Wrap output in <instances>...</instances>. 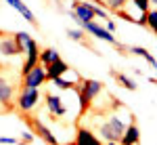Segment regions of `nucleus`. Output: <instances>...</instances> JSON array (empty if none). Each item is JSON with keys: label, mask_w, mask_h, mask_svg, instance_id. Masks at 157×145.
I'll list each match as a JSON object with an SVG mask.
<instances>
[{"label": "nucleus", "mask_w": 157, "mask_h": 145, "mask_svg": "<svg viewBox=\"0 0 157 145\" xmlns=\"http://www.w3.org/2000/svg\"><path fill=\"white\" fill-rule=\"evenodd\" d=\"M94 11H97V4H94V2H90V0H73L69 17H71L78 25L90 23V21H97V19H94Z\"/></svg>", "instance_id": "1"}, {"label": "nucleus", "mask_w": 157, "mask_h": 145, "mask_svg": "<svg viewBox=\"0 0 157 145\" xmlns=\"http://www.w3.org/2000/svg\"><path fill=\"white\" fill-rule=\"evenodd\" d=\"M40 99H42L40 88H23L21 86V91L15 97V103H17V109L21 114H29L40 105Z\"/></svg>", "instance_id": "2"}, {"label": "nucleus", "mask_w": 157, "mask_h": 145, "mask_svg": "<svg viewBox=\"0 0 157 145\" xmlns=\"http://www.w3.org/2000/svg\"><path fill=\"white\" fill-rule=\"evenodd\" d=\"M48 82V78H46V67H42V65H36V67H32L27 74H23V78H21V86L23 88H40V86H44Z\"/></svg>", "instance_id": "3"}, {"label": "nucleus", "mask_w": 157, "mask_h": 145, "mask_svg": "<svg viewBox=\"0 0 157 145\" xmlns=\"http://www.w3.org/2000/svg\"><path fill=\"white\" fill-rule=\"evenodd\" d=\"M15 97H17L15 84L4 74H0V109H11L15 105Z\"/></svg>", "instance_id": "4"}, {"label": "nucleus", "mask_w": 157, "mask_h": 145, "mask_svg": "<svg viewBox=\"0 0 157 145\" xmlns=\"http://www.w3.org/2000/svg\"><path fill=\"white\" fill-rule=\"evenodd\" d=\"M78 91H80V95L92 105V101L103 95V82H98L94 78H84V80L80 82V86H78Z\"/></svg>", "instance_id": "5"}, {"label": "nucleus", "mask_w": 157, "mask_h": 145, "mask_svg": "<svg viewBox=\"0 0 157 145\" xmlns=\"http://www.w3.org/2000/svg\"><path fill=\"white\" fill-rule=\"evenodd\" d=\"M44 103H46V109L52 118L57 120H63L67 116V107L63 103V97L61 95H55V93H44Z\"/></svg>", "instance_id": "6"}, {"label": "nucleus", "mask_w": 157, "mask_h": 145, "mask_svg": "<svg viewBox=\"0 0 157 145\" xmlns=\"http://www.w3.org/2000/svg\"><path fill=\"white\" fill-rule=\"evenodd\" d=\"M80 27L84 30L86 34H90V36L98 38V40H103V42H109V44H117V40H115V36H113L111 32H107V30H105V25H101L98 21H90V23H82Z\"/></svg>", "instance_id": "7"}, {"label": "nucleus", "mask_w": 157, "mask_h": 145, "mask_svg": "<svg viewBox=\"0 0 157 145\" xmlns=\"http://www.w3.org/2000/svg\"><path fill=\"white\" fill-rule=\"evenodd\" d=\"M21 48L11 36H0V59H9V57H19Z\"/></svg>", "instance_id": "8"}, {"label": "nucleus", "mask_w": 157, "mask_h": 145, "mask_svg": "<svg viewBox=\"0 0 157 145\" xmlns=\"http://www.w3.org/2000/svg\"><path fill=\"white\" fill-rule=\"evenodd\" d=\"M73 145H103V141L92 133V128L80 126L75 133V139H73Z\"/></svg>", "instance_id": "9"}, {"label": "nucleus", "mask_w": 157, "mask_h": 145, "mask_svg": "<svg viewBox=\"0 0 157 145\" xmlns=\"http://www.w3.org/2000/svg\"><path fill=\"white\" fill-rule=\"evenodd\" d=\"M32 126L36 128V135H38V137H40V139H44L48 145H59L57 135L52 133V131H50V128H48V126H46L42 120H38V118H36V120H32Z\"/></svg>", "instance_id": "10"}, {"label": "nucleus", "mask_w": 157, "mask_h": 145, "mask_svg": "<svg viewBox=\"0 0 157 145\" xmlns=\"http://www.w3.org/2000/svg\"><path fill=\"white\" fill-rule=\"evenodd\" d=\"M4 2H6L9 6H13V9H15V11H17L25 21H27V23H36V15L29 11V6L25 4L23 0H4Z\"/></svg>", "instance_id": "11"}, {"label": "nucleus", "mask_w": 157, "mask_h": 145, "mask_svg": "<svg viewBox=\"0 0 157 145\" xmlns=\"http://www.w3.org/2000/svg\"><path fill=\"white\" fill-rule=\"evenodd\" d=\"M120 143H126V145H138L140 143V128H138L134 122H130V124L126 126V131H124V135H121Z\"/></svg>", "instance_id": "12"}, {"label": "nucleus", "mask_w": 157, "mask_h": 145, "mask_svg": "<svg viewBox=\"0 0 157 145\" xmlns=\"http://www.w3.org/2000/svg\"><path fill=\"white\" fill-rule=\"evenodd\" d=\"M67 72H69V65L63 59H59V61H55L52 65L46 67V78H48V82H52L55 78H61V76H65Z\"/></svg>", "instance_id": "13"}, {"label": "nucleus", "mask_w": 157, "mask_h": 145, "mask_svg": "<svg viewBox=\"0 0 157 145\" xmlns=\"http://www.w3.org/2000/svg\"><path fill=\"white\" fill-rule=\"evenodd\" d=\"M59 59H61V55H59L57 48L48 46V48H42L40 50V65L42 67H48V65H52L55 61H59Z\"/></svg>", "instance_id": "14"}, {"label": "nucleus", "mask_w": 157, "mask_h": 145, "mask_svg": "<svg viewBox=\"0 0 157 145\" xmlns=\"http://www.w3.org/2000/svg\"><path fill=\"white\" fill-rule=\"evenodd\" d=\"M13 38H15V42L19 44V48H21V53H25L27 48H29L32 44H34V42H36V40L32 38V34H27V32H17V34H15Z\"/></svg>", "instance_id": "15"}, {"label": "nucleus", "mask_w": 157, "mask_h": 145, "mask_svg": "<svg viewBox=\"0 0 157 145\" xmlns=\"http://www.w3.org/2000/svg\"><path fill=\"white\" fill-rule=\"evenodd\" d=\"M115 80H117V84H120L121 88H126V91H136V88H138L136 80H134V78H130L128 74H124V72H117V74H115Z\"/></svg>", "instance_id": "16"}, {"label": "nucleus", "mask_w": 157, "mask_h": 145, "mask_svg": "<svg viewBox=\"0 0 157 145\" xmlns=\"http://www.w3.org/2000/svg\"><path fill=\"white\" fill-rule=\"evenodd\" d=\"M50 84L55 86V88H59V91H69V88H75V82H71L67 76H61V78H55Z\"/></svg>", "instance_id": "17"}, {"label": "nucleus", "mask_w": 157, "mask_h": 145, "mask_svg": "<svg viewBox=\"0 0 157 145\" xmlns=\"http://www.w3.org/2000/svg\"><path fill=\"white\" fill-rule=\"evenodd\" d=\"M145 25L153 34H157V9H151V11L145 15Z\"/></svg>", "instance_id": "18"}, {"label": "nucleus", "mask_w": 157, "mask_h": 145, "mask_svg": "<svg viewBox=\"0 0 157 145\" xmlns=\"http://www.w3.org/2000/svg\"><path fill=\"white\" fill-rule=\"evenodd\" d=\"M97 2H101L103 6H107L111 11H120V9H124L130 0H97Z\"/></svg>", "instance_id": "19"}, {"label": "nucleus", "mask_w": 157, "mask_h": 145, "mask_svg": "<svg viewBox=\"0 0 157 145\" xmlns=\"http://www.w3.org/2000/svg\"><path fill=\"white\" fill-rule=\"evenodd\" d=\"M84 30H82V27H69V30H67V36L71 38V40H78V42H82V44H84Z\"/></svg>", "instance_id": "20"}, {"label": "nucleus", "mask_w": 157, "mask_h": 145, "mask_svg": "<svg viewBox=\"0 0 157 145\" xmlns=\"http://www.w3.org/2000/svg\"><path fill=\"white\" fill-rule=\"evenodd\" d=\"M130 2H132V4L143 13V15H147V13L151 11V0H130Z\"/></svg>", "instance_id": "21"}, {"label": "nucleus", "mask_w": 157, "mask_h": 145, "mask_svg": "<svg viewBox=\"0 0 157 145\" xmlns=\"http://www.w3.org/2000/svg\"><path fill=\"white\" fill-rule=\"evenodd\" d=\"M128 50H130L132 55H138V57H143V59H145L147 55H149V50H147L145 46H136V44H134V46H128Z\"/></svg>", "instance_id": "22"}, {"label": "nucleus", "mask_w": 157, "mask_h": 145, "mask_svg": "<svg viewBox=\"0 0 157 145\" xmlns=\"http://www.w3.org/2000/svg\"><path fill=\"white\" fill-rule=\"evenodd\" d=\"M34 139H36V135L32 131H27V128L21 131V143H34Z\"/></svg>", "instance_id": "23"}, {"label": "nucleus", "mask_w": 157, "mask_h": 145, "mask_svg": "<svg viewBox=\"0 0 157 145\" xmlns=\"http://www.w3.org/2000/svg\"><path fill=\"white\" fill-rule=\"evenodd\" d=\"M0 145H19V139H15V137H0Z\"/></svg>", "instance_id": "24"}, {"label": "nucleus", "mask_w": 157, "mask_h": 145, "mask_svg": "<svg viewBox=\"0 0 157 145\" xmlns=\"http://www.w3.org/2000/svg\"><path fill=\"white\" fill-rule=\"evenodd\" d=\"M105 30L113 34V32H115V21H113V19H107V21H105Z\"/></svg>", "instance_id": "25"}, {"label": "nucleus", "mask_w": 157, "mask_h": 145, "mask_svg": "<svg viewBox=\"0 0 157 145\" xmlns=\"http://www.w3.org/2000/svg\"><path fill=\"white\" fill-rule=\"evenodd\" d=\"M103 145H120V143H115V141H109V143H103Z\"/></svg>", "instance_id": "26"}, {"label": "nucleus", "mask_w": 157, "mask_h": 145, "mask_svg": "<svg viewBox=\"0 0 157 145\" xmlns=\"http://www.w3.org/2000/svg\"><path fill=\"white\" fill-rule=\"evenodd\" d=\"M151 4H153V6H155V9H157V0H151Z\"/></svg>", "instance_id": "27"}, {"label": "nucleus", "mask_w": 157, "mask_h": 145, "mask_svg": "<svg viewBox=\"0 0 157 145\" xmlns=\"http://www.w3.org/2000/svg\"><path fill=\"white\" fill-rule=\"evenodd\" d=\"M120 145H126V143H120Z\"/></svg>", "instance_id": "28"}]
</instances>
